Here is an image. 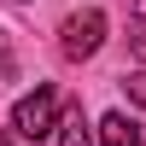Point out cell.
Segmentation results:
<instances>
[{"label": "cell", "instance_id": "6da1fadb", "mask_svg": "<svg viewBox=\"0 0 146 146\" xmlns=\"http://www.w3.org/2000/svg\"><path fill=\"white\" fill-rule=\"evenodd\" d=\"M12 129H18L23 140H47L53 129H64V123H58V94H53V88L23 94V100L12 105Z\"/></svg>", "mask_w": 146, "mask_h": 146}, {"label": "cell", "instance_id": "7a4b0ae2", "mask_svg": "<svg viewBox=\"0 0 146 146\" xmlns=\"http://www.w3.org/2000/svg\"><path fill=\"white\" fill-rule=\"evenodd\" d=\"M100 41H105V12L100 6H88V12H76V18H64V58H94L100 53Z\"/></svg>", "mask_w": 146, "mask_h": 146}, {"label": "cell", "instance_id": "3957f363", "mask_svg": "<svg viewBox=\"0 0 146 146\" xmlns=\"http://www.w3.org/2000/svg\"><path fill=\"white\" fill-rule=\"evenodd\" d=\"M100 146H146V135H140V123H135V117L111 111V117L100 123Z\"/></svg>", "mask_w": 146, "mask_h": 146}, {"label": "cell", "instance_id": "277c9868", "mask_svg": "<svg viewBox=\"0 0 146 146\" xmlns=\"http://www.w3.org/2000/svg\"><path fill=\"white\" fill-rule=\"evenodd\" d=\"M58 146H94L88 123H82V111H70V117H64V129H58Z\"/></svg>", "mask_w": 146, "mask_h": 146}, {"label": "cell", "instance_id": "5b68a950", "mask_svg": "<svg viewBox=\"0 0 146 146\" xmlns=\"http://www.w3.org/2000/svg\"><path fill=\"white\" fill-rule=\"evenodd\" d=\"M129 35H135V58H146V0L129 6Z\"/></svg>", "mask_w": 146, "mask_h": 146}, {"label": "cell", "instance_id": "8992f818", "mask_svg": "<svg viewBox=\"0 0 146 146\" xmlns=\"http://www.w3.org/2000/svg\"><path fill=\"white\" fill-rule=\"evenodd\" d=\"M123 94H129L135 105H146V76H123Z\"/></svg>", "mask_w": 146, "mask_h": 146}, {"label": "cell", "instance_id": "52a82bcc", "mask_svg": "<svg viewBox=\"0 0 146 146\" xmlns=\"http://www.w3.org/2000/svg\"><path fill=\"white\" fill-rule=\"evenodd\" d=\"M0 146H12V135H0Z\"/></svg>", "mask_w": 146, "mask_h": 146}]
</instances>
